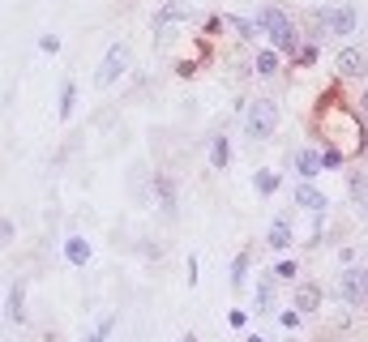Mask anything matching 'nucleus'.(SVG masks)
<instances>
[{
    "label": "nucleus",
    "mask_w": 368,
    "mask_h": 342,
    "mask_svg": "<svg viewBox=\"0 0 368 342\" xmlns=\"http://www.w3.org/2000/svg\"><path fill=\"white\" fill-rule=\"evenodd\" d=\"M253 22L261 26V34H270V43H274L283 56H296V51H300V26H296V18H291L287 9H279V5H261Z\"/></svg>",
    "instance_id": "1"
},
{
    "label": "nucleus",
    "mask_w": 368,
    "mask_h": 342,
    "mask_svg": "<svg viewBox=\"0 0 368 342\" xmlns=\"http://www.w3.org/2000/svg\"><path fill=\"white\" fill-rule=\"evenodd\" d=\"M274 129H279V103L274 99H253L248 103V111H244V137L257 146V141H270L274 137Z\"/></svg>",
    "instance_id": "2"
},
{
    "label": "nucleus",
    "mask_w": 368,
    "mask_h": 342,
    "mask_svg": "<svg viewBox=\"0 0 368 342\" xmlns=\"http://www.w3.org/2000/svg\"><path fill=\"white\" fill-rule=\"evenodd\" d=\"M338 296H343L347 308H364V304H368V265H364V261H360V265H343V274H338Z\"/></svg>",
    "instance_id": "3"
},
{
    "label": "nucleus",
    "mask_w": 368,
    "mask_h": 342,
    "mask_svg": "<svg viewBox=\"0 0 368 342\" xmlns=\"http://www.w3.org/2000/svg\"><path fill=\"white\" fill-rule=\"evenodd\" d=\"M129 65H133L129 43H112V47H108V56H103V65H99V73H94V86L108 90L112 82H120V77L129 73Z\"/></svg>",
    "instance_id": "4"
},
{
    "label": "nucleus",
    "mask_w": 368,
    "mask_h": 342,
    "mask_svg": "<svg viewBox=\"0 0 368 342\" xmlns=\"http://www.w3.org/2000/svg\"><path fill=\"white\" fill-rule=\"evenodd\" d=\"M334 69H338V77H347V82L364 77V73H368V47H343L338 61H334Z\"/></svg>",
    "instance_id": "5"
},
{
    "label": "nucleus",
    "mask_w": 368,
    "mask_h": 342,
    "mask_svg": "<svg viewBox=\"0 0 368 342\" xmlns=\"http://www.w3.org/2000/svg\"><path fill=\"white\" fill-rule=\"evenodd\" d=\"M150 193H154V205H159L167 218L176 214V180L167 176V171H154V180H150Z\"/></svg>",
    "instance_id": "6"
},
{
    "label": "nucleus",
    "mask_w": 368,
    "mask_h": 342,
    "mask_svg": "<svg viewBox=\"0 0 368 342\" xmlns=\"http://www.w3.org/2000/svg\"><path fill=\"white\" fill-rule=\"evenodd\" d=\"M266 244H270L274 253H287V248L296 244V222H291V214H279V218L270 222V236H266Z\"/></svg>",
    "instance_id": "7"
},
{
    "label": "nucleus",
    "mask_w": 368,
    "mask_h": 342,
    "mask_svg": "<svg viewBox=\"0 0 368 342\" xmlns=\"http://www.w3.org/2000/svg\"><path fill=\"white\" fill-rule=\"evenodd\" d=\"M291 304H296L304 317H312V312H322V304H326V291L317 287V282H300V287H296V296H291Z\"/></svg>",
    "instance_id": "8"
},
{
    "label": "nucleus",
    "mask_w": 368,
    "mask_h": 342,
    "mask_svg": "<svg viewBox=\"0 0 368 342\" xmlns=\"http://www.w3.org/2000/svg\"><path fill=\"white\" fill-rule=\"evenodd\" d=\"M291 201H296V205H304L308 214H326V210H330L326 193H322V189H312V180H304V184L291 193Z\"/></svg>",
    "instance_id": "9"
},
{
    "label": "nucleus",
    "mask_w": 368,
    "mask_h": 342,
    "mask_svg": "<svg viewBox=\"0 0 368 342\" xmlns=\"http://www.w3.org/2000/svg\"><path fill=\"white\" fill-rule=\"evenodd\" d=\"M184 18H193V9H189V5H176V0H167V5L150 18V26H154V34H163L172 22H184Z\"/></svg>",
    "instance_id": "10"
},
{
    "label": "nucleus",
    "mask_w": 368,
    "mask_h": 342,
    "mask_svg": "<svg viewBox=\"0 0 368 342\" xmlns=\"http://www.w3.org/2000/svg\"><path fill=\"white\" fill-rule=\"evenodd\" d=\"M253 308H257V317L274 312V274H261V278H257V291H253Z\"/></svg>",
    "instance_id": "11"
},
{
    "label": "nucleus",
    "mask_w": 368,
    "mask_h": 342,
    "mask_svg": "<svg viewBox=\"0 0 368 342\" xmlns=\"http://www.w3.org/2000/svg\"><path fill=\"white\" fill-rule=\"evenodd\" d=\"M322 171H326V163H322L317 150H296V176L300 180H317Z\"/></svg>",
    "instance_id": "12"
},
{
    "label": "nucleus",
    "mask_w": 368,
    "mask_h": 342,
    "mask_svg": "<svg viewBox=\"0 0 368 342\" xmlns=\"http://www.w3.org/2000/svg\"><path fill=\"white\" fill-rule=\"evenodd\" d=\"M347 193H351L355 210L364 214V205H368V176H364V171H347Z\"/></svg>",
    "instance_id": "13"
},
{
    "label": "nucleus",
    "mask_w": 368,
    "mask_h": 342,
    "mask_svg": "<svg viewBox=\"0 0 368 342\" xmlns=\"http://www.w3.org/2000/svg\"><path fill=\"white\" fill-rule=\"evenodd\" d=\"M9 321L26 325V282H13L9 287Z\"/></svg>",
    "instance_id": "14"
},
{
    "label": "nucleus",
    "mask_w": 368,
    "mask_h": 342,
    "mask_svg": "<svg viewBox=\"0 0 368 342\" xmlns=\"http://www.w3.org/2000/svg\"><path fill=\"white\" fill-rule=\"evenodd\" d=\"M253 69H257V77H274L279 73V47H261L253 56Z\"/></svg>",
    "instance_id": "15"
},
{
    "label": "nucleus",
    "mask_w": 368,
    "mask_h": 342,
    "mask_svg": "<svg viewBox=\"0 0 368 342\" xmlns=\"http://www.w3.org/2000/svg\"><path fill=\"white\" fill-rule=\"evenodd\" d=\"M227 163H231V141L227 137H215V141H210V167L227 171Z\"/></svg>",
    "instance_id": "16"
},
{
    "label": "nucleus",
    "mask_w": 368,
    "mask_h": 342,
    "mask_svg": "<svg viewBox=\"0 0 368 342\" xmlns=\"http://www.w3.org/2000/svg\"><path fill=\"white\" fill-rule=\"evenodd\" d=\"M248 261H253L248 248L236 253V261H231V291H244V282H248Z\"/></svg>",
    "instance_id": "17"
},
{
    "label": "nucleus",
    "mask_w": 368,
    "mask_h": 342,
    "mask_svg": "<svg viewBox=\"0 0 368 342\" xmlns=\"http://www.w3.org/2000/svg\"><path fill=\"white\" fill-rule=\"evenodd\" d=\"M65 257H69V265H86L90 261V244L82 236H69L65 240Z\"/></svg>",
    "instance_id": "18"
},
{
    "label": "nucleus",
    "mask_w": 368,
    "mask_h": 342,
    "mask_svg": "<svg viewBox=\"0 0 368 342\" xmlns=\"http://www.w3.org/2000/svg\"><path fill=\"white\" fill-rule=\"evenodd\" d=\"M253 189H257L261 197H274V193H279V176L261 167V171H253Z\"/></svg>",
    "instance_id": "19"
},
{
    "label": "nucleus",
    "mask_w": 368,
    "mask_h": 342,
    "mask_svg": "<svg viewBox=\"0 0 368 342\" xmlns=\"http://www.w3.org/2000/svg\"><path fill=\"white\" fill-rule=\"evenodd\" d=\"M73 103H77V86H73V82H65V86H61V120H69V116H73Z\"/></svg>",
    "instance_id": "20"
},
{
    "label": "nucleus",
    "mask_w": 368,
    "mask_h": 342,
    "mask_svg": "<svg viewBox=\"0 0 368 342\" xmlns=\"http://www.w3.org/2000/svg\"><path fill=\"white\" fill-rule=\"evenodd\" d=\"M112 329H116V317H103V321L86 334V342H108V338H112Z\"/></svg>",
    "instance_id": "21"
},
{
    "label": "nucleus",
    "mask_w": 368,
    "mask_h": 342,
    "mask_svg": "<svg viewBox=\"0 0 368 342\" xmlns=\"http://www.w3.org/2000/svg\"><path fill=\"white\" fill-rule=\"evenodd\" d=\"M322 163H326V171H338V167L347 163V154H343L338 146H326V150H322Z\"/></svg>",
    "instance_id": "22"
},
{
    "label": "nucleus",
    "mask_w": 368,
    "mask_h": 342,
    "mask_svg": "<svg viewBox=\"0 0 368 342\" xmlns=\"http://www.w3.org/2000/svg\"><path fill=\"white\" fill-rule=\"evenodd\" d=\"M291 61L296 65H312V61H317V43H300V51L291 56Z\"/></svg>",
    "instance_id": "23"
},
{
    "label": "nucleus",
    "mask_w": 368,
    "mask_h": 342,
    "mask_svg": "<svg viewBox=\"0 0 368 342\" xmlns=\"http://www.w3.org/2000/svg\"><path fill=\"white\" fill-rule=\"evenodd\" d=\"M296 274H300V265H296V261H279V265H274V278H279V282H291Z\"/></svg>",
    "instance_id": "24"
},
{
    "label": "nucleus",
    "mask_w": 368,
    "mask_h": 342,
    "mask_svg": "<svg viewBox=\"0 0 368 342\" xmlns=\"http://www.w3.org/2000/svg\"><path fill=\"white\" fill-rule=\"evenodd\" d=\"M300 317H304V312H300V308L291 304L287 312H279V325H283V329H300Z\"/></svg>",
    "instance_id": "25"
},
{
    "label": "nucleus",
    "mask_w": 368,
    "mask_h": 342,
    "mask_svg": "<svg viewBox=\"0 0 368 342\" xmlns=\"http://www.w3.org/2000/svg\"><path fill=\"white\" fill-rule=\"evenodd\" d=\"M0 240H5V244H13V240H18V227H13V218H0Z\"/></svg>",
    "instance_id": "26"
},
{
    "label": "nucleus",
    "mask_w": 368,
    "mask_h": 342,
    "mask_svg": "<svg viewBox=\"0 0 368 342\" xmlns=\"http://www.w3.org/2000/svg\"><path fill=\"white\" fill-rule=\"evenodd\" d=\"M39 47H43L47 56H56V51H61V34H43V39H39Z\"/></svg>",
    "instance_id": "27"
},
{
    "label": "nucleus",
    "mask_w": 368,
    "mask_h": 342,
    "mask_svg": "<svg viewBox=\"0 0 368 342\" xmlns=\"http://www.w3.org/2000/svg\"><path fill=\"white\" fill-rule=\"evenodd\" d=\"M227 321H231V325H236V329H244V325H248V312H240V308H236V312H231V317H227Z\"/></svg>",
    "instance_id": "28"
},
{
    "label": "nucleus",
    "mask_w": 368,
    "mask_h": 342,
    "mask_svg": "<svg viewBox=\"0 0 368 342\" xmlns=\"http://www.w3.org/2000/svg\"><path fill=\"white\" fill-rule=\"evenodd\" d=\"M360 111L368 116V86H364V94H360Z\"/></svg>",
    "instance_id": "29"
},
{
    "label": "nucleus",
    "mask_w": 368,
    "mask_h": 342,
    "mask_svg": "<svg viewBox=\"0 0 368 342\" xmlns=\"http://www.w3.org/2000/svg\"><path fill=\"white\" fill-rule=\"evenodd\" d=\"M244 342H266V338H261V334H248V338H244Z\"/></svg>",
    "instance_id": "30"
},
{
    "label": "nucleus",
    "mask_w": 368,
    "mask_h": 342,
    "mask_svg": "<svg viewBox=\"0 0 368 342\" xmlns=\"http://www.w3.org/2000/svg\"><path fill=\"white\" fill-rule=\"evenodd\" d=\"M180 342H197V334H193V329H189V334H184V338H180Z\"/></svg>",
    "instance_id": "31"
},
{
    "label": "nucleus",
    "mask_w": 368,
    "mask_h": 342,
    "mask_svg": "<svg viewBox=\"0 0 368 342\" xmlns=\"http://www.w3.org/2000/svg\"><path fill=\"white\" fill-rule=\"evenodd\" d=\"M360 261H364V265H368V253H360Z\"/></svg>",
    "instance_id": "32"
},
{
    "label": "nucleus",
    "mask_w": 368,
    "mask_h": 342,
    "mask_svg": "<svg viewBox=\"0 0 368 342\" xmlns=\"http://www.w3.org/2000/svg\"><path fill=\"white\" fill-rule=\"evenodd\" d=\"M364 218H368V205H364Z\"/></svg>",
    "instance_id": "33"
}]
</instances>
